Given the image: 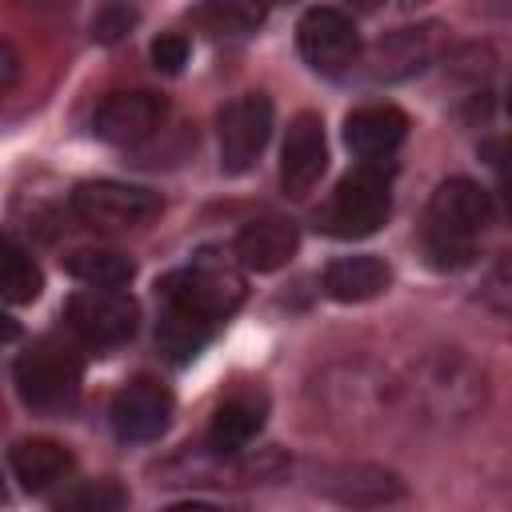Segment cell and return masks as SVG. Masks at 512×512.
<instances>
[{
    "mask_svg": "<svg viewBox=\"0 0 512 512\" xmlns=\"http://www.w3.org/2000/svg\"><path fill=\"white\" fill-rule=\"evenodd\" d=\"M296 48L304 56V64L312 72H324V76H336L344 68L356 64L360 56V32L352 24L348 12L340 8H308L296 24Z\"/></svg>",
    "mask_w": 512,
    "mask_h": 512,
    "instance_id": "7",
    "label": "cell"
},
{
    "mask_svg": "<svg viewBox=\"0 0 512 512\" xmlns=\"http://www.w3.org/2000/svg\"><path fill=\"white\" fill-rule=\"evenodd\" d=\"M152 64L160 72H180L188 64V40L180 32H164L160 40H152Z\"/></svg>",
    "mask_w": 512,
    "mask_h": 512,
    "instance_id": "25",
    "label": "cell"
},
{
    "mask_svg": "<svg viewBox=\"0 0 512 512\" xmlns=\"http://www.w3.org/2000/svg\"><path fill=\"white\" fill-rule=\"evenodd\" d=\"M440 48V28L424 24V28H400L388 40L376 44L372 52V76H408L416 68H424Z\"/></svg>",
    "mask_w": 512,
    "mask_h": 512,
    "instance_id": "17",
    "label": "cell"
},
{
    "mask_svg": "<svg viewBox=\"0 0 512 512\" xmlns=\"http://www.w3.org/2000/svg\"><path fill=\"white\" fill-rule=\"evenodd\" d=\"M348 4H352L356 12H376V8L384 4V0H348Z\"/></svg>",
    "mask_w": 512,
    "mask_h": 512,
    "instance_id": "27",
    "label": "cell"
},
{
    "mask_svg": "<svg viewBox=\"0 0 512 512\" xmlns=\"http://www.w3.org/2000/svg\"><path fill=\"white\" fill-rule=\"evenodd\" d=\"M68 272L80 284H92V288H124L132 280L136 264L124 252H112V248H80V252L68 256Z\"/></svg>",
    "mask_w": 512,
    "mask_h": 512,
    "instance_id": "20",
    "label": "cell"
},
{
    "mask_svg": "<svg viewBox=\"0 0 512 512\" xmlns=\"http://www.w3.org/2000/svg\"><path fill=\"white\" fill-rule=\"evenodd\" d=\"M408 136V116L396 104H364L344 120V140L360 160H388Z\"/></svg>",
    "mask_w": 512,
    "mask_h": 512,
    "instance_id": "12",
    "label": "cell"
},
{
    "mask_svg": "<svg viewBox=\"0 0 512 512\" xmlns=\"http://www.w3.org/2000/svg\"><path fill=\"white\" fill-rule=\"evenodd\" d=\"M72 212L92 232H132L160 212L156 192L120 180H84L72 192Z\"/></svg>",
    "mask_w": 512,
    "mask_h": 512,
    "instance_id": "5",
    "label": "cell"
},
{
    "mask_svg": "<svg viewBox=\"0 0 512 512\" xmlns=\"http://www.w3.org/2000/svg\"><path fill=\"white\" fill-rule=\"evenodd\" d=\"M492 8H500V12H512V0H500V4H492Z\"/></svg>",
    "mask_w": 512,
    "mask_h": 512,
    "instance_id": "28",
    "label": "cell"
},
{
    "mask_svg": "<svg viewBox=\"0 0 512 512\" xmlns=\"http://www.w3.org/2000/svg\"><path fill=\"white\" fill-rule=\"evenodd\" d=\"M264 412H268V400L256 388L224 396L212 412V424H208V448L212 452H240L264 428Z\"/></svg>",
    "mask_w": 512,
    "mask_h": 512,
    "instance_id": "14",
    "label": "cell"
},
{
    "mask_svg": "<svg viewBox=\"0 0 512 512\" xmlns=\"http://www.w3.org/2000/svg\"><path fill=\"white\" fill-rule=\"evenodd\" d=\"M128 496H124V488L120 484H112V480H96V484H80V488H72V492H64L60 500H56V508H84V512H112V508H120Z\"/></svg>",
    "mask_w": 512,
    "mask_h": 512,
    "instance_id": "23",
    "label": "cell"
},
{
    "mask_svg": "<svg viewBox=\"0 0 512 512\" xmlns=\"http://www.w3.org/2000/svg\"><path fill=\"white\" fill-rule=\"evenodd\" d=\"M240 268L244 264L232 256L200 252V256H192V264H184L160 280V300L172 308H184L208 324H220L244 300V272Z\"/></svg>",
    "mask_w": 512,
    "mask_h": 512,
    "instance_id": "2",
    "label": "cell"
},
{
    "mask_svg": "<svg viewBox=\"0 0 512 512\" xmlns=\"http://www.w3.org/2000/svg\"><path fill=\"white\" fill-rule=\"evenodd\" d=\"M44 288V276L36 268V260L28 256L24 244L8 240L4 244V300L8 304H32Z\"/></svg>",
    "mask_w": 512,
    "mask_h": 512,
    "instance_id": "21",
    "label": "cell"
},
{
    "mask_svg": "<svg viewBox=\"0 0 512 512\" xmlns=\"http://www.w3.org/2000/svg\"><path fill=\"white\" fill-rule=\"evenodd\" d=\"M164 120V100L156 92L132 88V92H108L96 112H92V132L104 144L116 148H132L140 140H148Z\"/></svg>",
    "mask_w": 512,
    "mask_h": 512,
    "instance_id": "9",
    "label": "cell"
},
{
    "mask_svg": "<svg viewBox=\"0 0 512 512\" xmlns=\"http://www.w3.org/2000/svg\"><path fill=\"white\" fill-rule=\"evenodd\" d=\"M272 136V100L264 92H244L220 112V168L248 172Z\"/></svg>",
    "mask_w": 512,
    "mask_h": 512,
    "instance_id": "8",
    "label": "cell"
},
{
    "mask_svg": "<svg viewBox=\"0 0 512 512\" xmlns=\"http://www.w3.org/2000/svg\"><path fill=\"white\" fill-rule=\"evenodd\" d=\"M64 320H68L72 336L84 340L88 348H116V344H128L136 336L140 308L120 288H92L88 284L84 292H76L68 300Z\"/></svg>",
    "mask_w": 512,
    "mask_h": 512,
    "instance_id": "6",
    "label": "cell"
},
{
    "mask_svg": "<svg viewBox=\"0 0 512 512\" xmlns=\"http://www.w3.org/2000/svg\"><path fill=\"white\" fill-rule=\"evenodd\" d=\"M480 156L492 164V172L500 176V192H504V212L512 220V136H496L480 148Z\"/></svg>",
    "mask_w": 512,
    "mask_h": 512,
    "instance_id": "24",
    "label": "cell"
},
{
    "mask_svg": "<svg viewBox=\"0 0 512 512\" xmlns=\"http://www.w3.org/2000/svg\"><path fill=\"white\" fill-rule=\"evenodd\" d=\"M392 284V268L380 256H340L324 268V292L340 304L376 300Z\"/></svg>",
    "mask_w": 512,
    "mask_h": 512,
    "instance_id": "16",
    "label": "cell"
},
{
    "mask_svg": "<svg viewBox=\"0 0 512 512\" xmlns=\"http://www.w3.org/2000/svg\"><path fill=\"white\" fill-rule=\"evenodd\" d=\"M8 464H12V476L20 480V488H28V492H48V488L64 484L76 468L72 452L48 436L16 440L8 452Z\"/></svg>",
    "mask_w": 512,
    "mask_h": 512,
    "instance_id": "15",
    "label": "cell"
},
{
    "mask_svg": "<svg viewBox=\"0 0 512 512\" xmlns=\"http://www.w3.org/2000/svg\"><path fill=\"white\" fill-rule=\"evenodd\" d=\"M16 52H12V44H4V88H12V80H16Z\"/></svg>",
    "mask_w": 512,
    "mask_h": 512,
    "instance_id": "26",
    "label": "cell"
},
{
    "mask_svg": "<svg viewBox=\"0 0 512 512\" xmlns=\"http://www.w3.org/2000/svg\"><path fill=\"white\" fill-rule=\"evenodd\" d=\"M328 168V140H324V120L316 112H300L288 124L284 148H280V184L288 196H304L316 188V180Z\"/></svg>",
    "mask_w": 512,
    "mask_h": 512,
    "instance_id": "11",
    "label": "cell"
},
{
    "mask_svg": "<svg viewBox=\"0 0 512 512\" xmlns=\"http://www.w3.org/2000/svg\"><path fill=\"white\" fill-rule=\"evenodd\" d=\"M172 392L160 384V380H152V376H136V380H128L120 392H116V400H112V432L120 436V440H128V444H144V440H156L164 428H168V420H172Z\"/></svg>",
    "mask_w": 512,
    "mask_h": 512,
    "instance_id": "10",
    "label": "cell"
},
{
    "mask_svg": "<svg viewBox=\"0 0 512 512\" xmlns=\"http://www.w3.org/2000/svg\"><path fill=\"white\" fill-rule=\"evenodd\" d=\"M212 328H216V324H208V320H200V316H192V312H184V308L164 304V312H160V328H156V340H160V352H164L168 360L184 364V360H192V356L208 344Z\"/></svg>",
    "mask_w": 512,
    "mask_h": 512,
    "instance_id": "19",
    "label": "cell"
},
{
    "mask_svg": "<svg viewBox=\"0 0 512 512\" xmlns=\"http://www.w3.org/2000/svg\"><path fill=\"white\" fill-rule=\"evenodd\" d=\"M492 220V204L488 192L476 180L452 176L444 180L432 200H428V220H424V256L432 268L456 272L464 264H472L476 252V236L488 228Z\"/></svg>",
    "mask_w": 512,
    "mask_h": 512,
    "instance_id": "1",
    "label": "cell"
},
{
    "mask_svg": "<svg viewBox=\"0 0 512 512\" xmlns=\"http://www.w3.org/2000/svg\"><path fill=\"white\" fill-rule=\"evenodd\" d=\"M388 208H392V192H388L384 168L372 160H360V168H352L332 188V196L316 212V224L336 240H360L388 220Z\"/></svg>",
    "mask_w": 512,
    "mask_h": 512,
    "instance_id": "3",
    "label": "cell"
},
{
    "mask_svg": "<svg viewBox=\"0 0 512 512\" xmlns=\"http://www.w3.org/2000/svg\"><path fill=\"white\" fill-rule=\"evenodd\" d=\"M508 112H512V84H508Z\"/></svg>",
    "mask_w": 512,
    "mask_h": 512,
    "instance_id": "29",
    "label": "cell"
},
{
    "mask_svg": "<svg viewBox=\"0 0 512 512\" xmlns=\"http://www.w3.org/2000/svg\"><path fill=\"white\" fill-rule=\"evenodd\" d=\"M268 0H200L188 20L204 36H248L264 24Z\"/></svg>",
    "mask_w": 512,
    "mask_h": 512,
    "instance_id": "18",
    "label": "cell"
},
{
    "mask_svg": "<svg viewBox=\"0 0 512 512\" xmlns=\"http://www.w3.org/2000/svg\"><path fill=\"white\" fill-rule=\"evenodd\" d=\"M404 4H424V0H404Z\"/></svg>",
    "mask_w": 512,
    "mask_h": 512,
    "instance_id": "30",
    "label": "cell"
},
{
    "mask_svg": "<svg viewBox=\"0 0 512 512\" xmlns=\"http://www.w3.org/2000/svg\"><path fill=\"white\" fill-rule=\"evenodd\" d=\"M136 20H140V12H136L132 0H104L92 16V36L100 44H116L136 28Z\"/></svg>",
    "mask_w": 512,
    "mask_h": 512,
    "instance_id": "22",
    "label": "cell"
},
{
    "mask_svg": "<svg viewBox=\"0 0 512 512\" xmlns=\"http://www.w3.org/2000/svg\"><path fill=\"white\" fill-rule=\"evenodd\" d=\"M296 224L292 220H280V216H260V220H248L236 236V260L248 268V272H276L284 268L292 256H296Z\"/></svg>",
    "mask_w": 512,
    "mask_h": 512,
    "instance_id": "13",
    "label": "cell"
},
{
    "mask_svg": "<svg viewBox=\"0 0 512 512\" xmlns=\"http://www.w3.org/2000/svg\"><path fill=\"white\" fill-rule=\"evenodd\" d=\"M80 356L64 340H36L16 356L12 380L28 408L36 412H60L76 404L80 392Z\"/></svg>",
    "mask_w": 512,
    "mask_h": 512,
    "instance_id": "4",
    "label": "cell"
}]
</instances>
